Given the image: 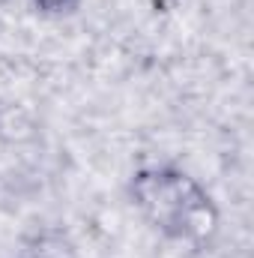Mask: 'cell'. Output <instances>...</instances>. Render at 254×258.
I'll return each mask as SVG.
<instances>
[{
    "label": "cell",
    "instance_id": "2",
    "mask_svg": "<svg viewBox=\"0 0 254 258\" xmlns=\"http://www.w3.org/2000/svg\"><path fill=\"white\" fill-rule=\"evenodd\" d=\"M60 3H63V0H42V6H48V9H57Z\"/></svg>",
    "mask_w": 254,
    "mask_h": 258
},
{
    "label": "cell",
    "instance_id": "1",
    "mask_svg": "<svg viewBox=\"0 0 254 258\" xmlns=\"http://www.w3.org/2000/svg\"><path fill=\"white\" fill-rule=\"evenodd\" d=\"M135 192L141 198L144 210L165 222V225H180L186 234L203 237L212 231V210L200 192L180 174H141L135 183Z\"/></svg>",
    "mask_w": 254,
    "mask_h": 258
}]
</instances>
